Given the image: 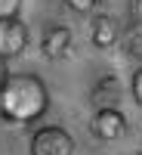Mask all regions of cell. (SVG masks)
Instances as JSON below:
<instances>
[{
	"label": "cell",
	"instance_id": "cell-11",
	"mask_svg": "<svg viewBox=\"0 0 142 155\" xmlns=\"http://www.w3.org/2000/svg\"><path fill=\"white\" fill-rule=\"evenodd\" d=\"M130 90H133V99L136 106H142V65L133 71V81H130Z\"/></svg>",
	"mask_w": 142,
	"mask_h": 155
},
{
	"label": "cell",
	"instance_id": "cell-4",
	"mask_svg": "<svg viewBox=\"0 0 142 155\" xmlns=\"http://www.w3.org/2000/svg\"><path fill=\"white\" fill-rule=\"evenodd\" d=\"M28 47V28L25 22L16 16V19H0V56L3 59H16L25 53Z\"/></svg>",
	"mask_w": 142,
	"mask_h": 155
},
{
	"label": "cell",
	"instance_id": "cell-2",
	"mask_svg": "<svg viewBox=\"0 0 142 155\" xmlns=\"http://www.w3.org/2000/svg\"><path fill=\"white\" fill-rule=\"evenodd\" d=\"M31 155H74V137L59 124H49L34 130L31 137Z\"/></svg>",
	"mask_w": 142,
	"mask_h": 155
},
{
	"label": "cell",
	"instance_id": "cell-9",
	"mask_svg": "<svg viewBox=\"0 0 142 155\" xmlns=\"http://www.w3.org/2000/svg\"><path fill=\"white\" fill-rule=\"evenodd\" d=\"M62 3H65L71 12H77V16H90V12L96 9L99 0H62Z\"/></svg>",
	"mask_w": 142,
	"mask_h": 155
},
{
	"label": "cell",
	"instance_id": "cell-13",
	"mask_svg": "<svg viewBox=\"0 0 142 155\" xmlns=\"http://www.w3.org/2000/svg\"><path fill=\"white\" fill-rule=\"evenodd\" d=\"M136 155H142V152H136Z\"/></svg>",
	"mask_w": 142,
	"mask_h": 155
},
{
	"label": "cell",
	"instance_id": "cell-12",
	"mask_svg": "<svg viewBox=\"0 0 142 155\" xmlns=\"http://www.w3.org/2000/svg\"><path fill=\"white\" fill-rule=\"evenodd\" d=\"M6 74H9V71H6V59L0 56V84H3V78H6Z\"/></svg>",
	"mask_w": 142,
	"mask_h": 155
},
{
	"label": "cell",
	"instance_id": "cell-8",
	"mask_svg": "<svg viewBox=\"0 0 142 155\" xmlns=\"http://www.w3.org/2000/svg\"><path fill=\"white\" fill-rule=\"evenodd\" d=\"M127 53L142 59V22H136L130 31H127Z\"/></svg>",
	"mask_w": 142,
	"mask_h": 155
},
{
	"label": "cell",
	"instance_id": "cell-5",
	"mask_svg": "<svg viewBox=\"0 0 142 155\" xmlns=\"http://www.w3.org/2000/svg\"><path fill=\"white\" fill-rule=\"evenodd\" d=\"M40 53L46 59H65L71 53V31L65 25H53L46 28L43 37H40Z\"/></svg>",
	"mask_w": 142,
	"mask_h": 155
},
{
	"label": "cell",
	"instance_id": "cell-7",
	"mask_svg": "<svg viewBox=\"0 0 142 155\" xmlns=\"http://www.w3.org/2000/svg\"><path fill=\"white\" fill-rule=\"evenodd\" d=\"M93 47H99V50H108V47H114L118 44V37H121V19L118 16H96L93 19Z\"/></svg>",
	"mask_w": 142,
	"mask_h": 155
},
{
	"label": "cell",
	"instance_id": "cell-1",
	"mask_svg": "<svg viewBox=\"0 0 142 155\" xmlns=\"http://www.w3.org/2000/svg\"><path fill=\"white\" fill-rule=\"evenodd\" d=\"M49 109V90L37 74H6L0 84V115L12 124H34Z\"/></svg>",
	"mask_w": 142,
	"mask_h": 155
},
{
	"label": "cell",
	"instance_id": "cell-6",
	"mask_svg": "<svg viewBox=\"0 0 142 155\" xmlns=\"http://www.w3.org/2000/svg\"><path fill=\"white\" fill-rule=\"evenodd\" d=\"M121 93H124L121 81L114 74H105V78H99V81L93 84V90H90V102H93L96 109H118Z\"/></svg>",
	"mask_w": 142,
	"mask_h": 155
},
{
	"label": "cell",
	"instance_id": "cell-3",
	"mask_svg": "<svg viewBox=\"0 0 142 155\" xmlns=\"http://www.w3.org/2000/svg\"><path fill=\"white\" fill-rule=\"evenodd\" d=\"M90 130L102 143H118L127 134V118H124L121 109H96L93 121H90Z\"/></svg>",
	"mask_w": 142,
	"mask_h": 155
},
{
	"label": "cell",
	"instance_id": "cell-10",
	"mask_svg": "<svg viewBox=\"0 0 142 155\" xmlns=\"http://www.w3.org/2000/svg\"><path fill=\"white\" fill-rule=\"evenodd\" d=\"M22 9V0H0V19H16Z\"/></svg>",
	"mask_w": 142,
	"mask_h": 155
}]
</instances>
